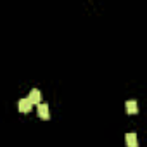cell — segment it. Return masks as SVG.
<instances>
[{
	"label": "cell",
	"mask_w": 147,
	"mask_h": 147,
	"mask_svg": "<svg viewBox=\"0 0 147 147\" xmlns=\"http://www.w3.org/2000/svg\"><path fill=\"white\" fill-rule=\"evenodd\" d=\"M31 106H33V102H31V100H30L28 97H24V99H21V100H19V104H18V107H19V111H21V113H24V114L31 111Z\"/></svg>",
	"instance_id": "6da1fadb"
},
{
	"label": "cell",
	"mask_w": 147,
	"mask_h": 147,
	"mask_svg": "<svg viewBox=\"0 0 147 147\" xmlns=\"http://www.w3.org/2000/svg\"><path fill=\"white\" fill-rule=\"evenodd\" d=\"M126 113L128 114H137L138 113V104L135 100H128L126 102Z\"/></svg>",
	"instance_id": "5b68a950"
},
{
	"label": "cell",
	"mask_w": 147,
	"mask_h": 147,
	"mask_svg": "<svg viewBox=\"0 0 147 147\" xmlns=\"http://www.w3.org/2000/svg\"><path fill=\"white\" fill-rule=\"evenodd\" d=\"M36 111H38V116H40L42 119H49V118H50V114H49V106H47L45 102H42V104H38V107H36Z\"/></svg>",
	"instance_id": "3957f363"
},
{
	"label": "cell",
	"mask_w": 147,
	"mask_h": 147,
	"mask_svg": "<svg viewBox=\"0 0 147 147\" xmlns=\"http://www.w3.org/2000/svg\"><path fill=\"white\" fill-rule=\"evenodd\" d=\"M28 99L33 102V104H42V92L38 90V88H33L31 92H30V95H28Z\"/></svg>",
	"instance_id": "7a4b0ae2"
},
{
	"label": "cell",
	"mask_w": 147,
	"mask_h": 147,
	"mask_svg": "<svg viewBox=\"0 0 147 147\" xmlns=\"http://www.w3.org/2000/svg\"><path fill=\"white\" fill-rule=\"evenodd\" d=\"M126 145L128 147H138V138H137V135L135 133H126Z\"/></svg>",
	"instance_id": "277c9868"
}]
</instances>
